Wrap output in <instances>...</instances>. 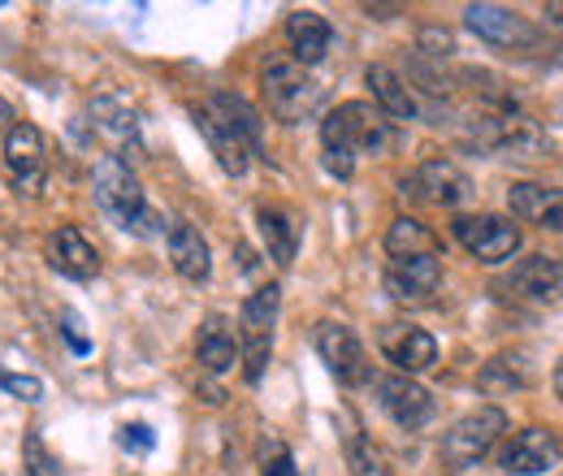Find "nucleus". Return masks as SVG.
Instances as JSON below:
<instances>
[{
    "label": "nucleus",
    "instance_id": "obj_1",
    "mask_svg": "<svg viewBox=\"0 0 563 476\" xmlns=\"http://www.w3.org/2000/svg\"><path fill=\"white\" fill-rule=\"evenodd\" d=\"M91 191H96V204L104 208L122 230H131V234H140V239H152V234L165 230V217L147 204L140 178H135L122 160L100 156L96 169H91Z\"/></svg>",
    "mask_w": 563,
    "mask_h": 476
},
{
    "label": "nucleus",
    "instance_id": "obj_2",
    "mask_svg": "<svg viewBox=\"0 0 563 476\" xmlns=\"http://www.w3.org/2000/svg\"><path fill=\"white\" fill-rule=\"evenodd\" d=\"M278 308H282V286L278 281H265L256 286L243 308H239V359H243V377L247 386H261L269 359H274V325H278Z\"/></svg>",
    "mask_w": 563,
    "mask_h": 476
},
{
    "label": "nucleus",
    "instance_id": "obj_3",
    "mask_svg": "<svg viewBox=\"0 0 563 476\" xmlns=\"http://www.w3.org/2000/svg\"><path fill=\"white\" fill-rule=\"evenodd\" d=\"M321 143L334 156H364V152H386L390 147V122L368 104V100H343L339 109L325 113Z\"/></svg>",
    "mask_w": 563,
    "mask_h": 476
},
{
    "label": "nucleus",
    "instance_id": "obj_4",
    "mask_svg": "<svg viewBox=\"0 0 563 476\" xmlns=\"http://www.w3.org/2000/svg\"><path fill=\"white\" fill-rule=\"evenodd\" d=\"M507 433V411L494 408V403H482V408L464 411L446 433H442V464L451 473H468L473 464H482L494 451V442Z\"/></svg>",
    "mask_w": 563,
    "mask_h": 476
},
{
    "label": "nucleus",
    "instance_id": "obj_5",
    "mask_svg": "<svg viewBox=\"0 0 563 476\" xmlns=\"http://www.w3.org/2000/svg\"><path fill=\"white\" fill-rule=\"evenodd\" d=\"M261 91H265L269 113L278 122H286V126L312 118L317 104H321V82L303 66H295L290 57H269L265 62V69H261Z\"/></svg>",
    "mask_w": 563,
    "mask_h": 476
},
{
    "label": "nucleus",
    "instance_id": "obj_6",
    "mask_svg": "<svg viewBox=\"0 0 563 476\" xmlns=\"http://www.w3.org/2000/svg\"><path fill=\"white\" fill-rule=\"evenodd\" d=\"M473 143L490 156H511V160H547L551 156V135L520 109L516 113H482L473 122Z\"/></svg>",
    "mask_w": 563,
    "mask_h": 476
},
{
    "label": "nucleus",
    "instance_id": "obj_7",
    "mask_svg": "<svg viewBox=\"0 0 563 476\" xmlns=\"http://www.w3.org/2000/svg\"><path fill=\"white\" fill-rule=\"evenodd\" d=\"M451 234H455V243H460L473 261H482V265H503V261H511V256L520 252V243H525V230H520L511 217H494V212L455 217V221H451Z\"/></svg>",
    "mask_w": 563,
    "mask_h": 476
},
{
    "label": "nucleus",
    "instance_id": "obj_8",
    "mask_svg": "<svg viewBox=\"0 0 563 476\" xmlns=\"http://www.w3.org/2000/svg\"><path fill=\"white\" fill-rule=\"evenodd\" d=\"M464 22L477 40H486L490 48H503V53L529 57V53H542V44H547L529 18H520L516 9H503V4H468Z\"/></svg>",
    "mask_w": 563,
    "mask_h": 476
},
{
    "label": "nucleus",
    "instance_id": "obj_9",
    "mask_svg": "<svg viewBox=\"0 0 563 476\" xmlns=\"http://www.w3.org/2000/svg\"><path fill=\"white\" fill-rule=\"evenodd\" d=\"M373 390H377L382 411L390 416V424H395V429H404V433H417V429H424V424L438 416L433 395L424 390L417 377L382 373V377H373Z\"/></svg>",
    "mask_w": 563,
    "mask_h": 476
},
{
    "label": "nucleus",
    "instance_id": "obj_10",
    "mask_svg": "<svg viewBox=\"0 0 563 476\" xmlns=\"http://www.w3.org/2000/svg\"><path fill=\"white\" fill-rule=\"evenodd\" d=\"M312 346L321 355V364L343 381V386H368L373 381V368L364 359V342L355 339L352 325L343 321H321L312 330Z\"/></svg>",
    "mask_w": 563,
    "mask_h": 476
},
{
    "label": "nucleus",
    "instance_id": "obj_11",
    "mask_svg": "<svg viewBox=\"0 0 563 476\" xmlns=\"http://www.w3.org/2000/svg\"><path fill=\"white\" fill-rule=\"evenodd\" d=\"M91 118H96V131L109 139L113 147V160H122L131 169V160L143 156V139H140V113L131 109V100L122 91H100L91 100Z\"/></svg>",
    "mask_w": 563,
    "mask_h": 476
},
{
    "label": "nucleus",
    "instance_id": "obj_12",
    "mask_svg": "<svg viewBox=\"0 0 563 476\" xmlns=\"http://www.w3.org/2000/svg\"><path fill=\"white\" fill-rule=\"evenodd\" d=\"M4 165H9V182L18 196H40L44 191V131L35 122H13L4 135Z\"/></svg>",
    "mask_w": 563,
    "mask_h": 476
},
{
    "label": "nucleus",
    "instance_id": "obj_13",
    "mask_svg": "<svg viewBox=\"0 0 563 476\" xmlns=\"http://www.w3.org/2000/svg\"><path fill=\"white\" fill-rule=\"evenodd\" d=\"M399 187H404V196H412V200H421V204H438V208H455L473 196L468 174H464L455 160H446V156H433V160L417 165Z\"/></svg>",
    "mask_w": 563,
    "mask_h": 476
},
{
    "label": "nucleus",
    "instance_id": "obj_14",
    "mask_svg": "<svg viewBox=\"0 0 563 476\" xmlns=\"http://www.w3.org/2000/svg\"><path fill=\"white\" fill-rule=\"evenodd\" d=\"M377 346H382V355L395 364V373H404V377L429 373V368L438 364V342H433V334L421 330V325H408V321L382 325Z\"/></svg>",
    "mask_w": 563,
    "mask_h": 476
},
{
    "label": "nucleus",
    "instance_id": "obj_15",
    "mask_svg": "<svg viewBox=\"0 0 563 476\" xmlns=\"http://www.w3.org/2000/svg\"><path fill=\"white\" fill-rule=\"evenodd\" d=\"M498 464H503V473L507 476L551 473V468L560 464V438H555V429H538V424H529V429L511 433V442L503 446Z\"/></svg>",
    "mask_w": 563,
    "mask_h": 476
},
{
    "label": "nucleus",
    "instance_id": "obj_16",
    "mask_svg": "<svg viewBox=\"0 0 563 476\" xmlns=\"http://www.w3.org/2000/svg\"><path fill=\"white\" fill-rule=\"evenodd\" d=\"M386 295L399 303L429 299L442 286V252H421V256H399L386 265Z\"/></svg>",
    "mask_w": 563,
    "mask_h": 476
},
{
    "label": "nucleus",
    "instance_id": "obj_17",
    "mask_svg": "<svg viewBox=\"0 0 563 476\" xmlns=\"http://www.w3.org/2000/svg\"><path fill=\"white\" fill-rule=\"evenodd\" d=\"M191 118H196V131L209 139L212 156L221 160V169H225L230 178H243L247 165H252V152H247V143L239 139V131L225 122V113H221L212 100H205V104L191 109Z\"/></svg>",
    "mask_w": 563,
    "mask_h": 476
},
{
    "label": "nucleus",
    "instance_id": "obj_18",
    "mask_svg": "<svg viewBox=\"0 0 563 476\" xmlns=\"http://www.w3.org/2000/svg\"><path fill=\"white\" fill-rule=\"evenodd\" d=\"M44 256H48L53 269L62 273V277H70V281H91L100 273V252L87 243V234L78 225L53 230L48 243H44Z\"/></svg>",
    "mask_w": 563,
    "mask_h": 476
},
{
    "label": "nucleus",
    "instance_id": "obj_19",
    "mask_svg": "<svg viewBox=\"0 0 563 476\" xmlns=\"http://www.w3.org/2000/svg\"><path fill=\"white\" fill-rule=\"evenodd\" d=\"M286 44H290V62L308 69L330 53L334 26L317 9H295V13H286Z\"/></svg>",
    "mask_w": 563,
    "mask_h": 476
},
{
    "label": "nucleus",
    "instance_id": "obj_20",
    "mask_svg": "<svg viewBox=\"0 0 563 476\" xmlns=\"http://www.w3.org/2000/svg\"><path fill=\"white\" fill-rule=\"evenodd\" d=\"M165 247H169V265H174V273H178L183 281H196V286L209 281L212 252H209V243H205V234H200V225H191V221H174Z\"/></svg>",
    "mask_w": 563,
    "mask_h": 476
},
{
    "label": "nucleus",
    "instance_id": "obj_21",
    "mask_svg": "<svg viewBox=\"0 0 563 476\" xmlns=\"http://www.w3.org/2000/svg\"><path fill=\"white\" fill-rule=\"evenodd\" d=\"M256 225H261V239H265V252L278 269H290L295 256H299V217L282 204H261L256 208Z\"/></svg>",
    "mask_w": 563,
    "mask_h": 476
},
{
    "label": "nucleus",
    "instance_id": "obj_22",
    "mask_svg": "<svg viewBox=\"0 0 563 476\" xmlns=\"http://www.w3.org/2000/svg\"><path fill=\"white\" fill-rule=\"evenodd\" d=\"M507 208H511V221H529V225H542L551 234L563 230V217H560V191L555 187H538V182H516L507 191Z\"/></svg>",
    "mask_w": 563,
    "mask_h": 476
},
{
    "label": "nucleus",
    "instance_id": "obj_23",
    "mask_svg": "<svg viewBox=\"0 0 563 476\" xmlns=\"http://www.w3.org/2000/svg\"><path fill=\"white\" fill-rule=\"evenodd\" d=\"M364 82L373 87V109H377L386 122H412V118L421 113L417 96L408 91V82L390 66H368L364 69Z\"/></svg>",
    "mask_w": 563,
    "mask_h": 476
},
{
    "label": "nucleus",
    "instance_id": "obj_24",
    "mask_svg": "<svg viewBox=\"0 0 563 476\" xmlns=\"http://www.w3.org/2000/svg\"><path fill=\"white\" fill-rule=\"evenodd\" d=\"M196 359L205 364V373H230L239 364V334H234V321L212 312L200 321V334H196Z\"/></svg>",
    "mask_w": 563,
    "mask_h": 476
},
{
    "label": "nucleus",
    "instance_id": "obj_25",
    "mask_svg": "<svg viewBox=\"0 0 563 476\" xmlns=\"http://www.w3.org/2000/svg\"><path fill=\"white\" fill-rule=\"evenodd\" d=\"M560 281H563V269L555 256H525L511 269V277H507V286L516 295H525L529 303H555L560 299Z\"/></svg>",
    "mask_w": 563,
    "mask_h": 476
},
{
    "label": "nucleus",
    "instance_id": "obj_26",
    "mask_svg": "<svg viewBox=\"0 0 563 476\" xmlns=\"http://www.w3.org/2000/svg\"><path fill=\"white\" fill-rule=\"evenodd\" d=\"M209 100L225 113V122L239 131V139L247 143V152L252 156H265V122H261V113L243 96H234V91H212Z\"/></svg>",
    "mask_w": 563,
    "mask_h": 476
},
{
    "label": "nucleus",
    "instance_id": "obj_27",
    "mask_svg": "<svg viewBox=\"0 0 563 476\" xmlns=\"http://www.w3.org/2000/svg\"><path fill=\"white\" fill-rule=\"evenodd\" d=\"M525 386H529V368H525L520 351L494 355L490 364L477 373V390H486V395H511V390H525Z\"/></svg>",
    "mask_w": 563,
    "mask_h": 476
},
{
    "label": "nucleus",
    "instance_id": "obj_28",
    "mask_svg": "<svg viewBox=\"0 0 563 476\" xmlns=\"http://www.w3.org/2000/svg\"><path fill=\"white\" fill-rule=\"evenodd\" d=\"M421 252H438L433 230L417 217H395L386 230V256L399 261V256H421Z\"/></svg>",
    "mask_w": 563,
    "mask_h": 476
},
{
    "label": "nucleus",
    "instance_id": "obj_29",
    "mask_svg": "<svg viewBox=\"0 0 563 476\" xmlns=\"http://www.w3.org/2000/svg\"><path fill=\"white\" fill-rule=\"evenodd\" d=\"M343 455H347V473L352 476H390L382 451H377L360 429H352V433L343 438Z\"/></svg>",
    "mask_w": 563,
    "mask_h": 476
},
{
    "label": "nucleus",
    "instance_id": "obj_30",
    "mask_svg": "<svg viewBox=\"0 0 563 476\" xmlns=\"http://www.w3.org/2000/svg\"><path fill=\"white\" fill-rule=\"evenodd\" d=\"M22 468H26V476H66L62 460L44 446L40 429H26V438H22Z\"/></svg>",
    "mask_w": 563,
    "mask_h": 476
},
{
    "label": "nucleus",
    "instance_id": "obj_31",
    "mask_svg": "<svg viewBox=\"0 0 563 476\" xmlns=\"http://www.w3.org/2000/svg\"><path fill=\"white\" fill-rule=\"evenodd\" d=\"M261 476H303L295 468V455L282 438H265L261 442Z\"/></svg>",
    "mask_w": 563,
    "mask_h": 476
},
{
    "label": "nucleus",
    "instance_id": "obj_32",
    "mask_svg": "<svg viewBox=\"0 0 563 476\" xmlns=\"http://www.w3.org/2000/svg\"><path fill=\"white\" fill-rule=\"evenodd\" d=\"M0 390H9V395L22 399V403H40V399H44V381L31 377V373H9V368H0Z\"/></svg>",
    "mask_w": 563,
    "mask_h": 476
},
{
    "label": "nucleus",
    "instance_id": "obj_33",
    "mask_svg": "<svg viewBox=\"0 0 563 476\" xmlns=\"http://www.w3.org/2000/svg\"><path fill=\"white\" fill-rule=\"evenodd\" d=\"M417 53H424L429 62H451L455 53V35L446 26H424L421 40H417Z\"/></svg>",
    "mask_w": 563,
    "mask_h": 476
},
{
    "label": "nucleus",
    "instance_id": "obj_34",
    "mask_svg": "<svg viewBox=\"0 0 563 476\" xmlns=\"http://www.w3.org/2000/svg\"><path fill=\"white\" fill-rule=\"evenodd\" d=\"M118 446H122L126 455H147V451L156 446V433H152V424L131 420V424H122V429H118Z\"/></svg>",
    "mask_w": 563,
    "mask_h": 476
},
{
    "label": "nucleus",
    "instance_id": "obj_35",
    "mask_svg": "<svg viewBox=\"0 0 563 476\" xmlns=\"http://www.w3.org/2000/svg\"><path fill=\"white\" fill-rule=\"evenodd\" d=\"M62 339L70 342L74 355H91V339L82 334V321H78V312H74V308L62 312Z\"/></svg>",
    "mask_w": 563,
    "mask_h": 476
}]
</instances>
